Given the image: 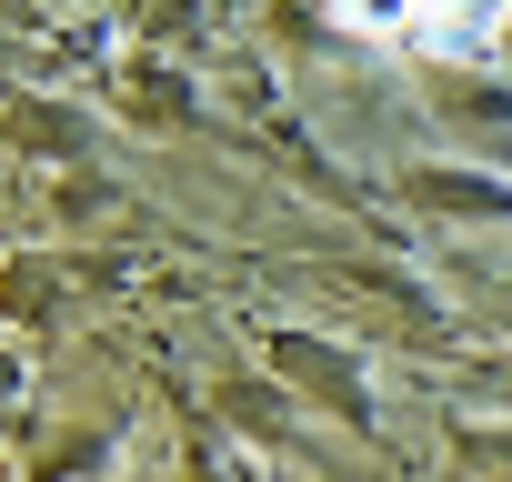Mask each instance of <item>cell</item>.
<instances>
[{
  "label": "cell",
  "mask_w": 512,
  "mask_h": 482,
  "mask_svg": "<svg viewBox=\"0 0 512 482\" xmlns=\"http://www.w3.org/2000/svg\"><path fill=\"white\" fill-rule=\"evenodd\" d=\"M372 41H422V51H472L492 31V0H332Z\"/></svg>",
  "instance_id": "obj_1"
}]
</instances>
